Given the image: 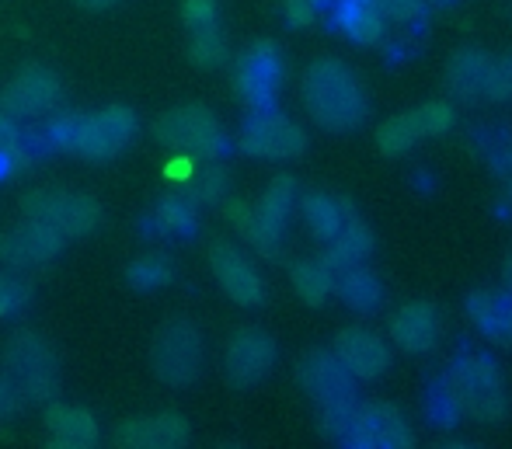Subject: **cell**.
I'll list each match as a JSON object with an SVG mask.
<instances>
[{
  "label": "cell",
  "mask_w": 512,
  "mask_h": 449,
  "mask_svg": "<svg viewBox=\"0 0 512 449\" xmlns=\"http://www.w3.org/2000/svg\"><path fill=\"white\" fill-rule=\"evenodd\" d=\"M304 105L317 126L349 133L370 112V98L359 77L338 60H317L304 74Z\"/></svg>",
  "instance_id": "1"
},
{
  "label": "cell",
  "mask_w": 512,
  "mask_h": 449,
  "mask_svg": "<svg viewBox=\"0 0 512 449\" xmlns=\"http://www.w3.org/2000/svg\"><path fill=\"white\" fill-rule=\"evenodd\" d=\"M446 383L457 394L464 415L478 418V422H499L506 415V380H502L499 366L481 352L453 359Z\"/></svg>",
  "instance_id": "2"
},
{
  "label": "cell",
  "mask_w": 512,
  "mask_h": 449,
  "mask_svg": "<svg viewBox=\"0 0 512 449\" xmlns=\"http://www.w3.org/2000/svg\"><path fill=\"white\" fill-rule=\"evenodd\" d=\"M154 133L164 147H175L189 157H203V161H220L230 147L216 115L203 105H182L175 112L161 115Z\"/></svg>",
  "instance_id": "3"
},
{
  "label": "cell",
  "mask_w": 512,
  "mask_h": 449,
  "mask_svg": "<svg viewBox=\"0 0 512 449\" xmlns=\"http://www.w3.org/2000/svg\"><path fill=\"white\" fill-rule=\"evenodd\" d=\"M136 136V115L126 105H108L95 115L74 119L70 126L67 147L88 161H112L133 143Z\"/></svg>",
  "instance_id": "4"
},
{
  "label": "cell",
  "mask_w": 512,
  "mask_h": 449,
  "mask_svg": "<svg viewBox=\"0 0 512 449\" xmlns=\"http://www.w3.org/2000/svg\"><path fill=\"white\" fill-rule=\"evenodd\" d=\"M4 366L21 394L32 397V401H53L56 390H60V359L42 338H11L4 349Z\"/></svg>",
  "instance_id": "5"
},
{
  "label": "cell",
  "mask_w": 512,
  "mask_h": 449,
  "mask_svg": "<svg viewBox=\"0 0 512 449\" xmlns=\"http://www.w3.org/2000/svg\"><path fill=\"white\" fill-rule=\"evenodd\" d=\"M25 216L46 223L60 237H81L102 223V206L91 195L63 192V188H42L25 199Z\"/></svg>",
  "instance_id": "6"
},
{
  "label": "cell",
  "mask_w": 512,
  "mask_h": 449,
  "mask_svg": "<svg viewBox=\"0 0 512 449\" xmlns=\"http://www.w3.org/2000/svg\"><path fill=\"white\" fill-rule=\"evenodd\" d=\"M154 373L171 387H185L203 369V335L192 321H168L150 349Z\"/></svg>",
  "instance_id": "7"
},
{
  "label": "cell",
  "mask_w": 512,
  "mask_h": 449,
  "mask_svg": "<svg viewBox=\"0 0 512 449\" xmlns=\"http://www.w3.org/2000/svg\"><path fill=\"white\" fill-rule=\"evenodd\" d=\"M241 147L248 150L251 157H269V161H290V157H300L307 147L304 129L293 119H286L283 112L272 108H251L248 122L241 129Z\"/></svg>",
  "instance_id": "8"
},
{
  "label": "cell",
  "mask_w": 512,
  "mask_h": 449,
  "mask_svg": "<svg viewBox=\"0 0 512 449\" xmlns=\"http://www.w3.org/2000/svg\"><path fill=\"white\" fill-rule=\"evenodd\" d=\"M453 119H457V115H453L450 105H443V101H429V105L411 108V112H401V115H394V119H387L377 133V147L384 150V154L398 157V154H405V150L415 147L418 140H425V136L450 133Z\"/></svg>",
  "instance_id": "9"
},
{
  "label": "cell",
  "mask_w": 512,
  "mask_h": 449,
  "mask_svg": "<svg viewBox=\"0 0 512 449\" xmlns=\"http://www.w3.org/2000/svg\"><path fill=\"white\" fill-rule=\"evenodd\" d=\"M279 84H283V56L272 42H255L241 56L237 67V91L244 94L251 108H272L276 105Z\"/></svg>",
  "instance_id": "10"
},
{
  "label": "cell",
  "mask_w": 512,
  "mask_h": 449,
  "mask_svg": "<svg viewBox=\"0 0 512 449\" xmlns=\"http://www.w3.org/2000/svg\"><path fill=\"white\" fill-rule=\"evenodd\" d=\"M60 98H63V84L53 70L25 67L4 94V112L11 119H42V115H49L60 105Z\"/></svg>",
  "instance_id": "11"
},
{
  "label": "cell",
  "mask_w": 512,
  "mask_h": 449,
  "mask_svg": "<svg viewBox=\"0 0 512 449\" xmlns=\"http://www.w3.org/2000/svg\"><path fill=\"white\" fill-rule=\"evenodd\" d=\"M63 251V237L49 230L46 223H35L25 216V223L0 234V258L11 269H35V265L53 262Z\"/></svg>",
  "instance_id": "12"
},
{
  "label": "cell",
  "mask_w": 512,
  "mask_h": 449,
  "mask_svg": "<svg viewBox=\"0 0 512 449\" xmlns=\"http://www.w3.org/2000/svg\"><path fill=\"white\" fill-rule=\"evenodd\" d=\"M300 383L317 404H335V401H349L352 394V373L342 366V359L335 352H324V349H314L300 359V369H297Z\"/></svg>",
  "instance_id": "13"
},
{
  "label": "cell",
  "mask_w": 512,
  "mask_h": 449,
  "mask_svg": "<svg viewBox=\"0 0 512 449\" xmlns=\"http://www.w3.org/2000/svg\"><path fill=\"white\" fill-rule=\"evenodd\" d=\"M209 265H213V275H216V282H220V289L234 303H241V307L262 303V293H265L262 279H258L255 265H251L237 248L216 241L213 251H209Z\"/></svg>",
  "instance_id": "14"
},
{
  "label": "cell",
  "mask_w": 512,
  "mask_h": 449,
  "mask_svg": "<svg viewBox=\"0 0 512 449\" xmlns=\"http://www.w3.org/2000/svg\"><path fill=\"white\" fill-rule=\"evenodd\" d=\"M349 446L401 449V446H411V429H408L405 418H401V411L391 408V404H366V408H359V415H356Z\"/></svg>",
  "instance_id": "15"
},
{
  "label": "cell",
  "mask_w": 512,
  "mask_h": 449,
  "mask_svg": "<svg viewBox=\"0 0 512 449\" xmlns=\"http://www.w3.org/2000/svg\"><path fill=\"white\" fill-rule=\"evenodd\" d=\"M276 362V345L269 335H262L258 328H244L230 338L227 345V376L241 387L258 383Z\"/></svg>",
  "instance_id": "16"
},
{
  "label": "cell",
  "mask_w": 512,
  "mask_h": 449,
  "mask_svg": "<svg viewBox=\"0 0 512 449\" xmlns=\"http://www.w3.org/2000/svg\"><path fill=\"white\" fill-rule=\"evenodd\" d=\"M331 352L342 359V366L352 373V380H373V376H380L387 366H391V352H387V345L366 328L342 331Z\"/></svg>",
  "instance_id": "17"
},
{
  "label": "cell",
  "mask_w": 512,
  "mask_h": 449,
  "mask_svg": "<svg viewBox=\"0 0 512 449\" xmlns=\"http://www.w3.org/2000/svg\"><path fill=\"white\" fill-rule=\"evenodd\" d=\"M230 220L241 230V237L258 248L262 255H279L286 237V220L279 213H272L265 202H234L230 206Z\"/></svg>",
  "instance_id": "18"
},
{
  "label": "cell",
  "mask_w": 512,
  "mask_h": 449,
  "mask_svg": "<svg viewBox=\"0 0 512 449\" xmlns=\"http://www.w3.org/2000/svg\"><path fill=\"white\" fill-rule=\"evenodd\" d=\"M119 443L129 449H175L189 443V425L178 415L133 418L119 429Z\"/></svg>",
  "instance_id": "19"
},
{
  "label": "cell",
  "mask_w": 512,
  "mask_h": 449,
  "mask_svg": "<svg viewBox=\"0 0 512 449\" xmlns=\"http://www.w3.org/2000/svg\"><path fill=\"white\" fill-rule=\"evenodd\" d=\"M331 21L345 39L359 42V46H377L387 35V21L380 14L377 0H338Z\"/></svg>",
  "instance_id": "20"
},
{
  "label": "cell",
  "mask_w": 512,
  "mask_h": 449,
  "mask_svg": "<svg viewBox=\"0 0 512 449\" xmlns=\"http://www.w3.org/2000/svg\"><path fill=\"white\" fill-rule=\"evenodd\" d=\"M391 335L401 349L408 352H429L432 345L439 342V314L432 303L425 300H415V303H405V307L394 314L391 321Z\"/></svg>",
  "instance_id": "21"
},
{
  "label": "cell",
  "mask_w": 512,
  "mask_h": 449,
  "mask_svg": "<svg viewBox=\"0 0 512 449\" xmlns=\"http://www.w3.org/2000/svg\"><path fill=\"white\" fill-rule=\"evenodd\" d=\"M488 77H492V56L481 49H460L446 67V88L460 101H485Z\"/></svg>",
  "instance_id": "22"
},
{
  "label": "cell",
  "mask_w": 512,
  "mask_h": 449,
  "mask_svg": "<svg viewBox=\"0 0 512 449\" xmlns=\"http://www.w3.org/2000/svg\"><path fill=\"white\" fill-rule=\"evenodd\" d=\"M467 314L485 338L499 345H512V289L509 293L478 289V293L467 296Z\"/></svg>",
  "instance_id": "23"
},
{
  "label": "cell",
  "mask_w": 512,
  "mask_h": 449,
  "mask_svg": "<svg viewBox=\"0 0 512 449\" xmlns=\"http://www.w3.org/2000/svg\"><path fill=\"white\" fill-rule=\"evenodd\" d=\"M46 432L53 439V446L63 449H84L98 443V425L95 418L84 408H74V404H53L46 411Z\"/></svg>",
  "instance_id": "24"
},
{
  "label": "cell",
  "mask_w": 512,
  "mask_h": 449,
  "mask_svg": "<svg viewBox=\"0 0 512 449\" xmlns=\"http://www.w3.org/2000/svg\"><path fill=\"white\" fill-rule=\"evenodd\" d=\"M300 213H304L307 230L317 241H331V237L342 230V223L352 216V209H349V202L331 192H307L304 199H300Z\"/></svg>",
  "instance_id": "25"
},
{
  "label": "cell",
  "mask_w": 512,
  "mask_h": 449,
  "mask_svg": "<svg viewBox=\"0 0 512 449\" xmlns=\"http://www.w3.org/2000/svg\"><path fill=\"white\" fill-rule=\"evenodd\" d=\"M328 244H331L328 262L335 265V269H345V265H363L366 258L373 255V230H370V223L349 216V220L342 223V230H338Z\"/></svg>",
  "instance_id": "26"
},
{
  "label": "cell",
  "mask_w": 512,
  "mask_h": 449,
  "mask_svg": "<svg viewBox=\"0 0 512 449\" xmlns=\"http://www.w3.org/2000/svg\"><path fill=\"white\" fill-rule=\"evenodd\" d=\"M335 293L345 300V307L352 310H373L380 300H384V286L370 269L363 265H345L335 275Z\"/></svg>",
  "instance_id": "27"
},
{
  "label": "cell",
  "mask_w": 512,
  "mask_h": 449,
  "mask_svg": "<svg viewBox=\"0 0 512 449\" xmlns=\"http://www.w3.org/2000/svg\"><path fill=\"white\" fill-rule=\"evenodd\" d=\"M335 275L338 269L328 258H304L293 265V289L300 293V300L310 307H321L331 293H335Z\"/></svg>",
  "instance_id": "28"
},
{
  "label": "cell",
  "mask_w": 512,
  "mask_h": 449,
  "mask_svg": "<svg viewBox=\"0 0 512 449\" xmlns=\"http://www.w3.org/2000/svg\"><path fill=\"white\" fill-rule=\"evenodd\" d=\"M154 227L164 237H189L196 230V202L189 195H171L154 209Z\"/></svg>",
  "instance_id": "29"
},
{
  "label": "cell",
  "mask_w": 512,
  "mask_h": 449,
  "mask_svg": "<svg viewBox=\"0 0 512 449\" xmlns=\"http://www.w3.org/2000/svg\"><path fill=\"white\" fill-rule=\"evenodd\" d=\"M185 192H189L192 202H220L223 192H227V171L216 161H209L206 168L199 171H185Z\"/></svg>",
  "instance_id": "30"
},
{
  "label": "cell",
  "mask_w": 512,
  "mask_h": 449,
  "mask_svg": "<svg viewBox=\"0 0 512 449\" xmlns=\"http://www.w3.org/2000/svg\"><path fill=\"white\" fill-rule=\"evenodd\" d=\"M425 415H429V422L439 425V429H453V425L464 418V411H460V401H457V394H453L450 383H436V387H429V394H425Z\"/></svg>",
  "instance_id": "31"
},
{
  "label": "cell",
  "mask_w": 512,
  "mask_h": 449,
  "mask_svg": "<svg viewBox=\"0 0 512 449\" xmlns=\"http://www.w3.org/2000/svg\"><path fill=\"white\" fill-rule=\"evenodd\" d=\"M380 14H384L387 25H398L401 32H422L429 11H425V0H377Z\"/></svg>",
  "instance_id": "32"
},
{
  "label": "cell",
  "mask_w": 512,
  "mask_h": 449,
  "mask_svg": "<svg viewBox=\"0 0 512 449\" xmlns=\"http://www.w3.org/2000/svg\"><path fill=\"white\" fill-rule=\"evenodd\" d=\"M474 150H478L481 157H485L488 164H506L509 161V126H502V122H485V126L474 129Z\"/></svg>",
  "instance_id": "33"
},
{
  "label": "cell",
  "mask_w": 512,
  "mask_h": 449,
  "mask_svg": "<svg viewBox=\"0 0 512 449\" xmlns=\"http://www.w3.org/2000/svg\"><path fill=\"white\" fill-rule=\"evenodd\" d=\"M32 300V282L18 272H0V317H14Z\"/></svg>",
  "instance_id": "34"
},
{
  "label": "cell",
  "mask_w": 512,
  "mask_h": 449,
  "mask_svg": "<svg viewBox=\"0 0 512 449\" xmlns=\"http://www.w3.org/2000/svg\"><path fill=\"white\" fill-rule=\"evenodd\" d=\"M192 60L203 63V67H216V63L227 60V39H223L220 25L192 32Z\"/></svg>",
  "instance_id": "35"
},
{
  "label": "cell",
  "mask_w": 512,
  "mask_h": 449,
  "mask_svg": "<svg viewBox=\"0 0 512 449\" xmlns=\"http://www.w3.org/2000/svg\"><path fill=\"white\" fill-rule=\"evenodd\" d=\"M168 279H171V265L164 262L161 255L140 258V262L129 269V282H133L136 289H157V286H164Z\"/></svg>",
  "instance_id": "36"
},
{
  "label": "cell",
  "mask_w": 512,
  "mask_h": 449,
  "mask_svg": "<svg viewBox=\"0 0 512 449\" xmlns=\"http://www.w3.org/2000/svg\"><path fill=\"white\" fill-rule=\"evenodd\" d=\"M262 202L272 209V213H279L283 220H290V213L297 209V181H293V178H276L269 185V192L262 195Z\"/></svg>",
  "instance_id": "37"
},
{
  "label": "cell",
  "mask_w": 512,
  "mask_h": 449,
  "mask_svg": "<svg viewBox=\"0 0 512 449\" xmlns=\"http://www.w3.org/2000/svg\"><path fill=\"white\" fill-rule=\"evenodd\" d=\"M182 14H185V25H189L192 32H203V28L220 25V7H216V0H185Z\"/></svg>",
  "instance_id": "38"
},
{
  "label": "cell",
  "mask_w": 512,
  "mask_h": 449,
  "mask_svg": "<svg viewBox=\"0 0 512 449\" xmlns=\"http://www.w3.org/2000/svg\"><path fill=\"white\" fill-rule=\"evenodd\" d=\"M283 11L293 28H304L317 18V14L328 11V0H283Z\"/></svg>",
  "instance_id": "39"
},
{
  "label": "cell",
  "mask_w": 512,
  "mask_h": 449,
  "mask_svg": "<svg viewBox=\"0 0 512 449\" xmlns=\"http://www.w3.org/2000/svg\"><path fill=\"white\" fill-rule=\"evenodd\" d=\"M488 98L506 101L512 98V53L506 60H492V77H488Z\"/></svg>",
  "instance_id": "40"
},
{
  "label": "cell",
  "mask_w": 512,
  "mask_h": 449,
  "mask_svg": "<svg viewBox=\"0 0 512 449\" xmlns=\"http://www.w3.org/2000/svg\"><path fill=\"white\" fill-rule=\"evenodd\" d=\"M21 401H25V394L18 390V383H14L7 373H0V422L18 415Z\"/></svg>",
  "instance_id": "41"
},
{
  "label": "cell",
  "mask_w": 512,
  "mask_h": 449,
  "mask_svg": "<svg viewBox=\"0 0 512 449\" xmlns=\"http://www.w3.org/2000/svg\"><path fill=\"white\" fill-rule=\"evenodd\" d=\"M77 4H84V7H98V11H102V7H115V4H122V0H77Z\"/></svg>",
  "instance_id": "42"
},
{
  "label": "cell",
  "mask_w": 512,
  "mask_h": 449,
  "mask_svg": "<svg viewBox=\"0 0 512 449\" xmlns=\"http://www.w3.org/2000/svg\"><path fill=\"white\" fill-rule=\"evenodd\" d=\"M411 181H415V185L422 188V192H432V178H429V175H415Z\"/></svg>",
  "instance_id": "43"
},
{
  "label": "cell",
  "mask_w": 512,
  "mask_h": 449,
  "mask_svg": "<svg viewBox=\"0 0 512 449\" xmlns=\"http://www.w3.org/2000/svg\"><path fill=\"white\" fill-rule=\"evenodd\" d=\"M506 286L512 289V255L506 258Z\"/></svg>",
  "instance_id": "44"
},
{
  "label": "cell",
  "mask_w": 512,
  "mask_h": 449,
  "mask_svg": "<svg viewBox=\"0 0 512 449\" xmlns=\"http://www.w3.org/2000/svg\"><path fill=\"white\" fill-rule=\"evenodd\" d=\"M506 164H509V168H512V150H509V161H506Z\"/></svg>",
  "instance_id": "45"
},
{
  "label": "cell",
  "mask_w": 512,
  "mask_h": 449,
  "mask_svg": "<svg viewBox=\"0 0 512 449\" xmlns=\"http://www.w3.org/2000/svg\"><path fill=\"white\" fill-rule=\"evenodd\" d=\"M439 4H453V0H439Z\"/></svg>",
  "instance_id": "46"
},
{
  "label": "cell",
  "mask_w": 512,
  "mask_h": 449,
  "mask_svg": "<svg viewBox=\"0 0 512 449\" xmlns=\"http://www.w3.org/2000/svg\"><path fill=\"white\" fill-rule=\"evenodd\" d=\"M509 209H512V192H509Z\"/></svg>",
  "instance_id": "47"
}]
</instances>
